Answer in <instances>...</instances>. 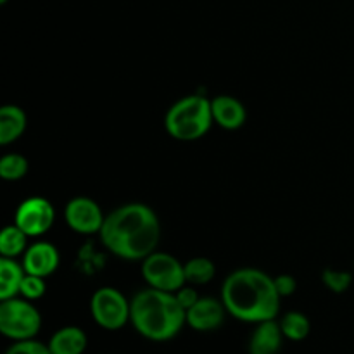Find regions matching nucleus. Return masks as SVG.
<instances>
[{"label":"nucleus","instance_id":"obj_1","mask_svg":"<svg viewBox=\"0 0 354 354\" xmlns=\"http://www.w3.org/2000/svg\"><path fill=\"white\" fill-rule=\"evenodd\" d=\"M161 237V227L154 211L145 204L131 203L106 216L100 241L107 251L128 261L145 259L154 252Z\"/></svg>","mask_w":354,"mask_h":354},{"label":"nucleus","instance_id":"obj_2","mask_svg":"<svg viewBox=\"0 0 354 354\" xmlns=\"http://www.w3.org/2000/svg\"><path fill=\"white\" fill-rule=\"evenodd\" d=\"M221 303L227 313L242 322L261 324L275 320L280 310V294L275 280L256 268H241L227 277L221 289Z\"/></svg>","mask_w":354,"mask_h":354},{"label":"nucleus","instance_id":"obj_3","mask_svg":"<svg viewBox=\"0 0 354 354\" xmlns=\"http://www.w3.org/2000/svg\"><path fill=\"white\" fill-rule=\"evenodd\" d=\"M130 322L149 341L165 342L187 324V311L175 294L151 287L135 294L130 303Z\"/></svg>","mask_w":354,"mask_h":354},{"label":"nucleus","instance_id":"obj_4","mask_svg":"<svg viewBox=\"0 0 354 354\" xmlns=\"http://www.w3.org/2000/svg\"><path fill=\"white\" fill-rule=\"evenodd\" d=\"M213 123L211 100L203 95H189L180 99L169 107L165 120L168 133L182 142H192L204 137Z\"/></svg>","mask_w":354,"mask_h":354},{"label":"nucleus","instance_id":"obj_5","mask_svg":"<svg viewBox=\"0 0 354 354\" xmlns=\"http://www.w3.org/2000/svg\"><path fill=\"white\" fill-rule=\"evenodd\" d=\"M41 327V317L28 299L2 301L0 304V332L12 341L33 339Z\"/></svg>","mask_w":354,"mask_h":354},{"label":"nucleus","instance_id":"obj_6","mask_svg":"<svg viewBox=\"0 0 354 354\" xmlns=\"http://www.w3.org/2000/svg\"><path fill=\"white\" fill-rule=\"evenodd\" d=\"M142 273L149 286L165 292H178L187 283L185 266L166 252H152L147 256L142 265Z\"/></svg>","mask_w":354,"mask_h":354},{"label":"nucleus","instance_id":"obj_7","mask_svg":"<svg viewBox=\"0 0 354 354\" xmlns=\"http://www.w3.org/2000/svg\"><path fill=\"white\" fill-rule=\"evenodd\" d=\"M90 313L106 330H120L130 320V303L114 287H102L92 296Z\"/></svg>","mask_w":354,"mask_h":354},{"label":"nucleus","instance_id":"obj_8","mask_svg":"<svg viewBox=\"0 0 354 354\" xmlns=\"http://www.w3.org/2000/svg\"><path fill=\"white\" fill-rule=\"evenodd\" d=\"M55 213L52 204L44 197H30L23 201L16 211V225L28 235L38 237L50 230Z\"/></svg>","mask_w":354,"mask_h":354},{"label":"nucleus","instance_id":"obj_9","mask_svg":"<svg viewBox=\"0 0 354 354\" xmlns=\"http://www.w3.org/2000/svg\"><path fill=\"white\" fill-rule=\"evenodd\" d=\"M64 218L73 230L83 235L100 234L106 220L99 204L88 197H76L69 201L64 209Z\"/></svg>","mask_w":354,"mask_h":354},{"label":"nucleus","instance_id":"obj_10","mask_svg":"<svg viewBox=\"0 0 354 354\" xmlns=\"http://www.w3.org/2000/svg\"><path fill=\"white\" fill-rule=\"evenodd\" d=\"M225 311V304L214 297H199V301L187 310V325L197 332L214 330L223 324Z\"/></svg>","mask_w":354,"mask_h":354},{"label":"nucleus","instance_id":"obj_11","mask_svg":"<svg viewBox=\"0 0 354 354\" xmlns=\"http://www.w3.org/2000/svg\"><path fill=\"white\" fill-rule=\"evenodd\" d=\"M23 266L26 273L45 279L57 270L59 251L55 249V245L48 244V242H37L24 252Z\"/></svg>","mask_w":354,"mask_h":354},{"label":"nucleus","instance_id":"obj_12","mask_svg":"<svg viewBox=\"0 0 354 354\" xmlns=\"http://www.w3.org/2000/svg\"><path fill=\"white\" fill-rule=\"evenodd\" d=\"M214 123L220 124L225 130H237L245 123V107L241 100L230 95H220L211 100Z\"/></svg>","mask_w":354,"mask_h":354},{"label":"nucleus","instance_id":"obj_13","mask_svg":"<svg viewBox=\"0 0 354 354\" xmlns=\"http://www.w3.org/2000/svg\"><path fill=\"white\" fill-rule=\"evenodd\" d=\"M282 328L275 320H266L258 324L249 341L251 354H277L282 348Z\"/></svg>","mask_w":354,"mask_h":354},{"label":"nucleus","instance_id":"obj_14","mask_svg":"<svg viewBox=\"0 0 354 354\" xmlns=\"http://www.w3.org/2000/svg\"><path fill=\"white\" fill-rule=\"evenodd\" d=\"M52 354H83L86 349V334L78 327H64L48 341Z\"/></svg>","mask_w":354,"mask_h":354},{"label":"nucleus","instance_id":"obj_15","mask_svg":"<svg viewBox=\"0 0 354 354\" xmlns=\"http://www.w3.org/2000/svg\"><path fill=\"white\" fill-rule=\"evenodd\" d=\"M26 130V114L17 106H3L0 109V144L7 145L17 140Z\"/></svg>","mask_w":354,"mask_h":354},{"label":"nucleus","instance_id":"obj_16","mask_svg":"<svg viewBox=\"0 0 354 354\" xmlns=\"http://www.w3.org/2000/svg\"><path fill=\"white\" fill-rule=\"evenodd\" d=\"M26 270L24 266L17 265L14 258L0 259V299L6 301L16 297L19 294L21 282H23Z\"/></svg>","mask_w":354,"mask_h":354},{"label":"nucleus","instance_id":"obj_17","mask_svg":"<svg viewBox=\"0 0 354 354\" xmlns=\"http://www.w3.org/2000/svg\"><path fill=\"white\" fill-rule=\"evenodd\" d=\"M28 235L16 223L9 225L0 234V254L3 258H16L21 252H26Z\"/></svg>","mask_w":354,"mask_h":354},{"label":"nucleus","instance_id":"obj_18","mask_svg":"<svg viewBox=\"0 0 354 354\" xmlns=\"http://www.w3.org/2000/svg\"><path fill=\"white\" fill-rule=\"evenodd\" d=\"M280 328H282L283 337L290 339V341H304L310 334V320L306 315L299 313V311H290L280 322Z\"/></svg>","mask_w":354,"mask_h":354},{"label":"nucleus","instance_id":"obj_19","mask_svg":"<svg viewBox=\"0 0 354 354\" xmlns=\"http://www.w3.org/2000/svg\"><path fill=\"white\" fill-rule=\"evenodd\" d=\"M185 279L187 283L192 286H203V283L211 282L214 279V263L207 258H194L185 263Z\"/></svg>","mask_w":354,"mask_h":354},{"label":"nucleus","instance_id":"obj_20","mask_svg":"<svg viewBox=\"0 0 354 354\" xmlns=\"http://www.w3.org/2000/svg\"><path fill=\"white\" fill-rule=\"evenodd\" d=\"M30 169L28 159L21 154H6L0 159V176L7 182L21 180Z\"/></svg>","mask_w":354,"mask_h":354},{"label":"nucleus","instance_id":"obj_21","mask_svg":"<svg viewBox=\"0 0 354 354\" xmlns=\"http://www.w3.org/2000/svg\"><path fill=\"white\" fill-rule=\"evenodd\" d=\"M324 283L332 290V292H346L353 282V275L349 272H342V270H325L324 272Z\"/></svg>","mask_w":354,"mask_h":354},{"label":"nucleus","instance_id":"obj_22","mask_svg":"<svg viewBox=\"0 0 354 354\" xmlns=\"http://www.w3.org/2000/svg\"><path fill=\"white\" fill-rule=\"evenodd\" d=\"M19 294L24 297V299H28V301L40 299V297L45 294L44 277L26 273V275H24V279H23V282H21Z\"/></svg>","mask_w":354,"mask_h":354},{"label":"nucleus","instance_id":"obj_23","mask_svg":"<svg viewBox=\"0 0 354 354\" xmlns=\"http://www.w3.org/2000/svg\"><path fill=\"white\" fill-rule=\"evenodd\" d=\"M6 354H52L48 349V344H41V342L33 341V339H26V341H16Z\"/></svg>","mask_w":354,"mask_h":354},{"label":"nucleus","instance_id":"obj_24","mask_svg":"<svg viewBox=\"0 0 354 354\" xmlns=\"http://www.w3.org/2000/svg\"><path fill=\"white\" fill-rule=\"evenodd\" d=\"M273 280H275V287H277V290H279L280 297H287V296H290V294L296 292L297 282L294 277L286 275V273H283V275H279L277 279H273Z\"/></svg>","mask_w":354,"mask_h":354},{"label":"nucleus","instance_id":"obj_25","mask_svg":"<svg viewBox=\"0 0 354 354\" xmlns=\"http://www.w3.org/2000/svg\"><path fill=\"white\" fill-rule=\"evenodd\" d=\"M175 296H176V299H178V303L185 308V311L189 310V308H192L194 304L199 301V294H197V290L194 289V287L183 286L178 292H175Z\"/></svg>","mask_w":354,"mask_h":354},{"label":"nucleus","instance_id":"obj_26","mask_svg":"<svg viewBox=\"0 0 354 354\" xmlns=\"http://www.w3.org/2000/svg\"><path fill=\"white\" fill-rule=\"evenodd\" d=\"M7 2V0H0V3H6Z\"/></svg>","mask_w":354,"mask_h":354}]
</instances>
